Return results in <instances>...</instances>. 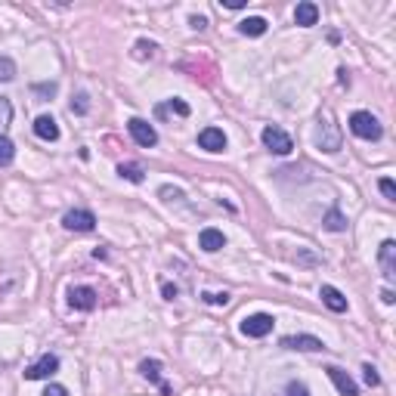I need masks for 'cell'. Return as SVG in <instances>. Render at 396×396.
Here are the masks:
<instances>
[{
  "instance_id": "1",
  "label": "cell",
  "mask_w": 396,
  "mask_h": 396,
  "mask_svg": "<svg viewBox=\"0 0 396 396\" xmlns=\"http://www.w3.org/2000/svg\"><path fill=\"white\" fill-rule=\"evenodd\" d=\"M341 127L338 121H334L332 111H322L319 115V127H316V146H319L322 152H328V155H334V152L341 149Z\"/></svg>"
},
{
  "instance_id": "2",
  "label": "cell",
  "mask_w": 396,
  "mask_h": 396,
  "mask_svg": "<svg viewBox=\"0 0 396 396\" xmlns=\"http://www.w3.org/2000/svg\"><path fill=\"white\" fill-rule=\"evenodd\" d=\"M350 130H353L359 140H381V134H384L381 121L372 111H353V115H350Z\"/></svg>"
},
{
  "instance_id": "3",
  "label": "cell",
  "mask_w": 396,
  "mask_h": 396,
  "mask_svg": "<svg viewBox=\"0 0 396 396\" xmlns=\"http://www.w3.org/2000/svg\"><path fill=\"white\" fill-rule=\"evenodd\" d=\"M260 140H263V146H267L269 152H273V155H291V149H294L291 136H288L282 127H276V124H269V127H263Z\"/></svg>"
},
{
  "instance_id": "4",
  "label": "cell",
  "mask_w": 396,
  "mask_h": 396,
  "mask_svg": "<svg viewBox=\"0 0 396 396\" xmlns=\"http://www.w3.org/2000/svg\"><path fill=\"white\" fill-rule=\"evenodd\" d=\"M62 226L69 229V233H93L96 217H93V210H87V208H75L62 217Z\"/></svg>"
},
{
  "instance_id": "5",
  "label": "cell",
  "mask_w": 396,
  "mask_h": 396,
  "mask_svg": "<svg viewBox=\"0 0 396 396\" xmlns=\"http://www.w3.org/2000/svg\"><path fill=\"white\" fill-rule=\"evenodd\" d=\"M276 319L269 313H254V316H245L242 319V334L245 338H267L269 332H273Z\"/></svg>"
},
{
  "instance_id": "6",
  "label": "cell",
  "mask_w": 396,
  "mask_h": 396,
  "mask_svg": "<svg viewBox=\"0 0 396 396\" xmlns=\"http://www.w3.org/2000/svg\"><path fill=\"white\" fill-rule=\"evenodd\" d=\"M59 372V356L56 353H44L37 362H31L28 368H25V381H44L50 378V375Z\"/></svg>"
},
{
  "instance_id": "7",
  "label": "cell",
  "mask_w": 396,
  "mask_h": 396,
  "mask_svg": "<svg viewBox=\"0 0 396 396\" xmlns=\"http://www.w3.org/2000/svg\"><path fill=\"white\" fill-rule=\"evenodd\" d=\"M127 130H130V136H134L136 146H143V149H152V146L158 143L155 127H152L149 121H143V118H130V121H127Z\"/></svg>"
},
{
  "instance_id": "8",
  "label": "cell",
  "mask_w": 396,
  "mask_h": 396,
  "mask_svg": "<svg viewBox=\"0 0 396 396\" xmlns=\"http://www.w3.org/2000/svg\"><path fill=\"white\" fill-rule=\"evenodd\" d=\"M282 347L285 350H303V353H319V350H325L316 334H288V338H282Z\"/></svg>"
},
{
  "instance_id": "9",
  "label": "cell",
  "mask_w": 396,
  "mask_h": 396,
  "mask_svg": "<svg viewBox=\"0 0 396 396\" xmlns=\"http://www.w3.org/2000/svg\"><path fill=\"white\" fill-rule=\"evenodd\" d=\"M378 263H381V273H384V279L393 282V279H396V242H393V239L381 242V248H378Z\"/></svg>"
},
{
  "instance_id": "10",
  "label": "cell",
  "mask_w": 396,
  "mask_h": 396,
  "mask_svg": "<svg viewBox=\"0 0 396 396\" xmlns=\"http://www.w3.org/2000/svg\"><path fill=\"white\" fill-rule=\"evenodd\" d=\"M69 303H71V309L90 313V309H96V291L90 285H78L69 291Z\"/></svg>"
},
{
  "instance_id": "11",
  "label": "cell",
  "mask_w": 396,
  "mask_h": 396,
  "mask_svg": "<svg viewBox=\"0 0 396 396\" xmlns=\"http://www.w3.org/2000/svg\"><path fill=\"white\" fill-rule=\"evenodd\" d=\"M325 372H328V378L334 381V387H338V393H341V396H359V387H356V381L350 378V375L344 372V368H338V366H328Z\"/></svg>"
},
{
  "instance_id": "12",
  "label": "cell",
  "mask_w": 396,
  "mask_h": 396,
  "mask_svg": "<svg viewBox=\"0 0 396 396\" xmlns=\"http://www.w3.org/2000/svg\"><path fill=\"white\" fill-rule=\"evenodd\" d=\"M198 146L204 152H223L226 149V134H223L220 127H204L201 134H198Z\"/></svg>"
},
{
  "instance_id": "13",
  "label": "cell",
  "mask_w": 396,
  "mask_h": 396,
  "mask_svg": "<svg viewBox=\"0 0 396 396\" xmlns=\"http://www.w3.org/2000/svg\"><path fill=\"white\" fill-rule=\"evenodd\" d=\"M319 297H322V303H325L332 313H347V307H350L347 297L341 294L334 285H322V288H319Z\"/></svg>"
},
{
  "instance_id": "14",
  "label": "cell",
  "mask_w": 396,
  "mask_h": 396,
  "mask_svg": "<svg viewBox=\"0 0 396 396\" xmlns=\"http://www.w3.org/2000/svg\"><path fill=\"white\" fill-rule=\"evenodd\" d=\"M223 245H226V235H223L220 229H214V226L201 229V235H198V248H201V251H208V254H214V251H220Z\"/></svg>"
},
{
  "instance_id": "15",
  "label": "cell",
  "mask_w": 396,
  "mask_h": 396,
  "mask_svg": "<svg viewBox=\"0 0 396 396\" xmlns=\"http://www.w3.org/2000/svg\"><path fill=\"white\" fill-rule=\"evenodd\" d=\"M294 22L300 25V28H309V25H316V22H319V6H316L313 0H303V3H297Z\"/></svg>"
},
{
  "instance_id": "16",
  "label": "cell",
  "mask_w": 396,
  "mask_h": 396,
  "mask_svg": "<svg viewBox=\"0 0 396 396\" xmlns=\"http://www.w3.org/2000/svg\"><path fill=\"white\" fill-rule=\"evenodd\" d=\"M35 134L41 136V140H47V143H56V140H59V124H56V118L37 115V118H35Z\"/></svg>"
},
{
  "instance_id": "17",
  "label": "cell",
  "mask_w": 396,
  "mask_h": 396,
  "mask_svg": "<svg viewBox=\"0 0 396 396\" xmlns=\"http://www.w3.org/2000/svg\"><path fill=\"white\" fill-rule=\"evenodd\" d=\"M267 28H269V22L263 16H248L239 22V35H245V37H260V35H267Z\"/></svg>"
},
{
  "instance_id": "18",
  "label": "cell",
  "mask_w": 396,
  "mask_h": 396,
  "mask_svg": "<svg viewBox=\"0 0 396 396\" xmlns=\"http://www.w3.org/2000/svg\"><path fill=\"white\" fill-rule=\"evenodd\" d=\"M322 226H325L328 233H344V229H347V217L341 214L338 208H332L325 217H322Z\"/></svg>"
},
{
  "instance_id": "19",
  "label": "cell",
  "mask_w": 396,
  "mask_h": 396,
  "mask_svg": "<svg viewBox=\"0 0 396 396\" xmlns=\"http://www.w3.org/2000/svg\"><path fill=\"white\" fill-rule=\"evenodd\" d=\"M168 111H177L180 118H189V115H192V109H189V105L183 102V99H168L164 105H158V109H155V115H158V118H164Z\"/></svg>"
},
{
  "instance_id": "20",
  "label": "cell",
  "mask_w": 396,
  "mask_h": 396,
  "mask_svg": "<svg viewBox=\"0 0 396 396\" xmlns=\"http://www.w3.org/2000/svg\"><path fill=\"white\" fill-rule=\"evenodd\" d=\"M140 372H143V378L152 381V384H164V381H161V362H158V359H143Z\"/></svg>"
},
{
  "instance_id": "21",
  "label": "cell",
  "mask_w": 396,
  "mask_h": 396,
  "mask_svg": "<svg viewBox=\"0 0 396 396\" xmlns=\"http://www.w3.org/2000/svg\"><path fill=\"white\" fill-rule=\"evenodd\" d=\"M56 90H59L56 81H44V84H35V87H31V93L41 96V102H47V99L56 96Z\"/></svg>"
},
{
  "instance_id": "22",
  "label": "cell",
  "mask_w": 396,
  "mask_h": 396,
  "mask_svg": "<svg viewBox=\"0 0 396 396\" xmlns=\"http://www.w3.org/2000/svg\"><path fill=\"white\" fill-rule=\"evenodd\" d=\"M12 124V102L6 96H0V136H3V130Z\"/></svg>"
},
{
  "instance_id": "23",
  "label": "cell",
  "mask_w": 396,
  "mask_h": 396,
  "mask_svg": "<svg viewBox=\"0 0 396 396\" xmlns=\"http://www.w3.org/2000/svg\"><path fill=\"white\" fill-rule=\"evenodd\" d=\"M118 174H121L124 180H130V183H143V168L140 164H121Z\"/></svg>"
},
{
  "instance_id": "24",
  "label": "cell",
  "mask_w": 396,
  "mask_h": 396,
  "mask_svg": "<svg viewBox=\"0 0 396 396\" xmlns=\"http://www.w3.org/2000/svg\"><path fill=\"white\" fill-rule=\"evenodd\" d=\"M12 158H16V146H12L6 136H0V168L12 164Z\"/></svg>"
},
{
  "instance_id": "25",
  "label": "cell",
  "mask_w": 396,
  "mask_h": 396,
  "mask_svg": "<svg viewBox=\"0 0 396 396\" xmlns=\"http://www.w3.org/2000/svg\"><path fill=\"white\" fill-rule=\"evenodd\" d=\"M16 78V62H12L10 56H0V81H12Z\"/></svg>"
},
{
  "instance_id": "26",
  "label": "cell",
  "mask_w": 396,
  "mask_h": 396,
  "mask_svg": "<svg viewBox=\"0 0 396 396\" xmlns=\"http://www.w3.org/2000/svg\"><path fill=\"white\" fill-rule=\"evenodd\" d=\"M201 300H204V303H214V307H226V303H229V294H226V291H201Z\"/></svg>"
},
{
  "instance_id": "27",
  "label": "cell",
  "mask_w": 396,
  "mask_h": 396,
  "mask_svg": "<svg viewBox=\"0 0 396 396\" xmlns=\"http://www.w3.org/2000/svg\"><path fill=\"white\" fill-rule=\"evenodd\" d=\"M71 111H75V115H87V111H90V96L78 93L75 99H71Z\"/></svg>"
},
{
  "instance_id": "28",
  "label": "cell",
  "mask_w": 396,
  "mask_h": 396,
  "mask_svg": "<svg viewBox=\"0 0 396 396\" xmlns=\"http://www.w3.org/2000/svg\"><path fill=\"white\" fill-rule=\"evenodd\" d=\"M155 44L152 41H136V47H134V56L136 59H149V56H155Z\"/></svg>"
},
{
  "instance_id": "29",
  "label": "cell",
  "mask_w": 396,
  "mask_h": 396,
  "mask_svg": "<svg viewBox=\"0 0 396 396\" xmlns=\"http://www.w3.org/2000/svg\"><path fill=\"white\" fill-rule=\"evenodd\" d=\"M362 372H366L362 378H366L368 387H378L381 384V375H378V368H375V366H362Z\"/></svg>"
},
{
  "instance_id": "30",
  "label": "cell",
  "mask_w": 396,
  "mask_h": 396,
  "mask_svg": "<svg viewBox=\"0 0 396 396\" xmlns=\"http://www.w3.org/2000/svg\"><path fill=\"white\" fill-rule=\"evenodd\" d=\"M158 195H161L164 201H183V192L180 189H174V186H161L158 189Z\"/></svg>"
},
{
  "instance_id": "31",
  "label": "cell",
  "mask_w": 396,
  "mask_h": 396,
  "mask_svg": "<svg viewBox=\"0 0 396 396\" xmlns=\"http://www.w3.org/2000/svg\"><path fill=\"white\" fill-rule=\"evenodd\" d=\"M378 189H381V192H384V198H390V201L396 198V183L390 180V177H384V180H378Z\"/></svg>"
},
{
  "instance_id": "32",
  "label": "cell",
  "mask_w": 396,
  "mask_h": 396,
  "mask_svg": "<svg viewBox=\"0 0 396 396\" xmlns=\"http://www.w3.org/2000/svg\"><path fill=\"white\" fill-rule=\"evenodd\" d=\"M161 294H164V300H177V297H180V288L170 285V282H164V285H161Z\"/></svg>"
},
{
  "instance_id": "33",
  "label": "cell",
  "mask_w": 396,
  "mask_h": 396,
  "mask_svg": "<svg viewBox=\"0 0 396 396\" xmlns=\"http://www.w3.org/2000/svg\"><path fill=\"white\" fill-rule=\"evenodd\" d=\"M288 396H309V390L300 384V381H291V384H288Z\"/></svg>"
},
{
  "instance_id": "34",
  "label": "cell",
  "mask_w": 396,
  "mask_h": 396,
  "mask_svg": "<svg viewBox=\"0 0 396 396\" xmlns=\"http://www.w3.org/2000/svg\"><path fill=\"white\" fill-rule=\"evenodd\" d=\"M189 25H192L195 31H204V28H208V19H204V16H189Z\"/></svg>"
},
{
  "instance_id": "35",
  "label": "cell",
  "mask_w": 396,
  "mask_h": 396,
  "mask_svg": "<svg viewBox=\"0 0 396 396\" xmlns=\"http://www.w3.org/2000/svg\"><path fill=\"white\" fill-rule=\"evenodd\" d=\"M44 396H69V390H65L62 384H50L47 390H44Z\"/></svg>"
},
{
  "instance_id": "36",
  "label": "cell",
  "mask_w": 396,
  "mask_h": 396,
  "mask_svg": "<svg viewBox=\"0 0 396 396\" xmlns=\"http://www.w3.org/2000/svg\"><path fill=\"white\" fill-rule=\"evenodd\" d=\"M223 6H226V10H242V6H245V0H220Z\"/></svg>"
},
{
  "instance_id": "37",
  "label": "cell",
  "mask_w": 396,
  "mask_h": 396,
  "mask_svg": "<svg viewBox=\"0 0 396 396\" xmlns=\"http://www.w3.org/2000/svg\"><path fill=\"white\" fill-rule=\"evenodd\" d=\"M297 257H300L303 263H319V257H316V254H307V251H300V254H297Z\"/></svg>"
},
{
  "instance_id": "38",
  "label": "cell",
  "mask_w": 396,
  "mask_h": 396,
  "mask_svg": "<svg viewBox=\"0 0 396 396\" xmlns=\"http://www.w3.org/2000/svg\"><path fill=\"white\" fill-rule=\"evenodd\" d=\"M381 300H384V303H393V300H396V294L390 291V288H384V291H381Z\"/></svg>"
}]
</instances>
